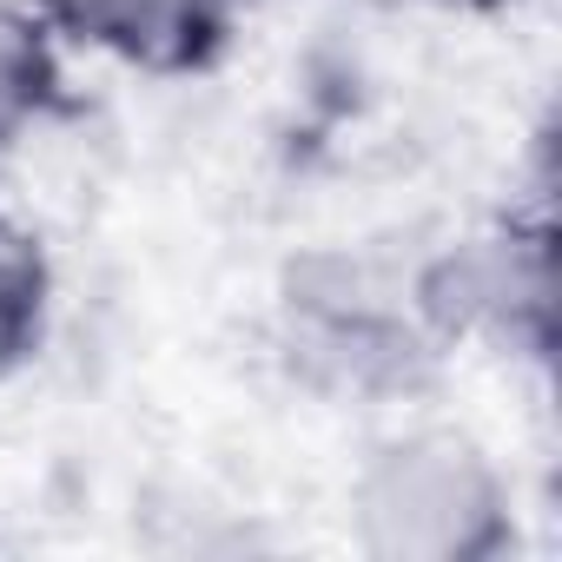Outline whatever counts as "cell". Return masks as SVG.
Here are the masks:
<instances>
[{
    "instance_id": "obj_1",
    "label": "cell",
    "mask_w": 562,
    "mask_h": 562,
    "mask_svg": "<svg viewBox=\"0 0 562 562\" xmlns=\"http://www.w3.org/2000/svg\"><path fill=\"white\" fill-rule=\"evenodd\" d=\"M358 542L384 562H483L509 542L503 476L470 437L417 430L358 476Z\"/></svg>"
},
{
    "instance_id": "obj_2",
    "label": "cell",
    "mask_w": 562,
    "mask_h": 562,
    "mask_svg": "<svg viewBox=\"0 0 562 562\" xmlns=\"http://www.w3.org/2000/svg\"><path fill=\"white\" fill-rule=\"evenodd\" d=\"M417 305L443 338H490L529 358H549L555 345V245L549 232H476L450 245L424 278Z\"/></svg>"
},
{
    "instance_id": "obj_3",
    "label": "cell",
    "mask_w": 562,
    "mask_h": 562,
    "mask_svg": "<svg viewBox=\"0 0 562 562\" xmlns=\"http://www.w3.org/2000/svg\"><path fill=\"white\" fill-rule=\"evenodd\" d=\"M47 21L153 74H192L225 47V0H47Z\"/></svg>"
},
{
    "instance_id": "obj_4",
    "label": "cell",
    "mask_w": 562,
    "mask_h": 562,
    "mask_svg": "<svg viewBox=\"0 0 562 562\" xmlns=\"http://www.w3.org/2000/svg\"><path fill=\"white\" fill-rule=\"evenodd\" d=\"M47 305H54V265L41 238L14 218H0V384L34 364L47 338Z\"/></svg>"
},
{
    "instance_id": "obj_5",
    "label": "cell",
    "mask_w": 562,
    "mask_h": 562,
    "mask_svg": "<svg viewBox=\"0 0 562 562\" xmlns=\"http://www.w3.org/2000/svg\"><path fill=\"white\" fill-rule=\"evenodd\" d=\"M60 106V60L41 14L0 8V153Z\"/></svg>"
}]
</instances>
